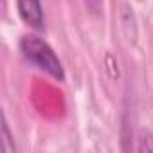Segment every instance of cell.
<instances>
[{"instance_id": "7a4b0ae2", "label": "cell", "mask_w": 153, "mask_h": 153, "mask_svg": "<svg viewBox=\"0 0 153 153\" xmlns=\"http://www.w3.org/2000/svg\"><path fill=\"white\" fill-rule=\"evenodd\" d=\"M16 9L20 18L33 29L42 31L45 27V16L42 9V0H16Z\"/></svg>"}, {"instance_id": "6da1fadb", "label": "cell", "mask_w": 153, "mask_h": 153, "mask_svg": "<svg viewBox=\"0 0 153 153\" xmlns=\"http://www.w3.org/2000/svg\"><path fill=\"white\" fill-rule=\"evenodd\" d=\"M20 51L24 54V58L33 63L34 67H38L40 70L47 72L49 76H52L58 81H65V70L63 65L59 61V58L56 56L54 49L42 40L36 34H25L20 40Z\"/></svg>"}, {"instance_id": "3957f363", "label": "cell", "mask_w": 153, "mask_h": 153, "mask_svg": "<svg viewBox=\"0 0 153 153\" xmlns=\"http://www.w3.org/2000/svg\"><path fill=\"white\" fill-rule=\"evenodd\" d=\"M2 151L4 153H15L16 151V146H15V140H13V135L9 131L6 117L2 121Z\"/></svg>"}, {"instance_id": "277c9868", "label": "cell", "mask_w": 153, "mask_h": 153, "mask_svg": "<svg viewBox=\"0 0 153 153\" xmlns=\"http://www.w3.org/2000/svg\"><path fill=\"white\" fill-rule=\"evenodd\" d=\"M139 149L140 151H153V133L149 130H142L140 131V139H139Z\"/></svg>"}, {"instance_id": "5b68a950", "label": "cell", "mask_w": 153, "mask_h": 153, "mask_svg": "<svg viewBox=\"0 0 153 153\" xmlns=\"http://www.w3.org/2000/svg\"><path fill=\"white\" fill-rule=\"evenodd\" d=\"M87 2H88V6H90V7H94V9H96V7H97V4H99V0H87Z\"/></svg>"}]
</instances>
